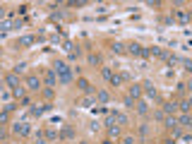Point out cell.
Returning <instances> with one entry per match:
<instances>
[{
    "mask_svg": "<svg viewBox=\"0 0 192 144\" xmlns=\"http://www.w3.org/2000/svg\"><path fill=\"white\" fill-rule=\"evenodd\" d=\"M38 87H41V79H38L36 74H29V77H27V89H31V91H36Z\"/></svg>",
    "mask_w": 192,
    "mask_h": 144,
    "instance_id": "cell-1",
    "label": "cell"
},
{
    "mask_svg": "<svg viewBox=\"0 0 192 144\" xmlns=\"http://www.w3.org/2000/svg\"><path fill=\"white\" fill-rule=\"evenodd\" d=\"M125 51H130V53H132V55H137V58H139V55H142V53H144V48H142V46H139V43H135V41H132V43H127V46H125Z\"/></svg>",
    "mask_w": 192,
    "mask_h": 144,
    "instance_id": "cell-2",
    "label": "cell"
},
{
    "mask_svg": "<svg viewBox=\"0 0 192 144\" xmlns=\"http://www.w3.org/2000/svg\"><path fill=\"white\" fill-rule=\"evenodd\" d=\"M142 55H154V58H163V51H161V48H144V53Z\"/></svg>",
    "mask_w": 192,
    "mask_h": 144,
    "instance_id": "cell-3",
    "label": "cell"
},
{
    "mask_svg": "<svg viewBox=\"0 0 192 144\" xmlns=\"http://www.w3.org/2000/svg\"><path fill=\"white\" fill-rule=\"evenodd\" d=\"M72 79H74V74H72V72H65V74H58V82H60V84H72Z\"/></svg>",
    "mask_w": 192,
    "mask_h": 144,
    "instance_id": "cell-4",
    "label": "cell"
},
{
    "mask_svg": "<svg viewBox=\"0 0 192 144\" xmlns=\"http://www.w3.org/2000/svg\"><path fill=\"white\" fill-rule=\"evenodd\" d=\"M12 130H15V135H19V137H24L29 132V125H24V123H19V125H15L12 127Z\"/></svg>",
    "mask_w": 192,
    "mask_h": 144,
    "instance_id": "cell-5",
    "label": "cell"
},
{
    "mask_svg": "<svg viewBox=\"0 0 192 144\" xmlns=\"http://www.w3.org/2000/svg\"><path fill=\"white\" fill-rule=\"evenodd\" d=\"M53 72H58V74H65V72H70V67H67L63 60H58V63H55V67H53Z\"/></svg>",
    "mask_w": 192,
    "mask_h": 144,
    "instance_id": "cell-6",
    "label": "cell"
},
{
    "mask_svg": "<svg viewBox=\"0 0 192 144\" xmlns=\"http://www.w3.org/2000/svg\"><path fill=\"white\" fill-rule=\"evenodd\" d=\"M79 89L87 91V94H96V91H94V87H92V84H89L87 79H79Z\"/></svg>",
    "mask_w": 192,
    "mask_h": 144,
    "instance_id": "cell-7",
    "label": "cell"
},
{
    "mask_svg": "<svg viewBox=\"0 0 192 144\" xmlns=\"http://www.w3.org/2000/svg\"><path fill=\"white\" fill-rule=\"evenodd\" d=\"M7 84L12 87V89H17V87H22V84H19V77H17V74H7Z\"/></svg>",
    "mask_w": 192,
    "mask_h": 144,
    "instance_id": "cell-8",
    "label": "cell"
},
{
    "mask_svg": "<svg viewBox=\"0 0 192 144\" xmlns=\"http://www.w3.org/2000/svg\"><path fill=\"white\" fill-rule=\"evenodd\" d=\"M34 43H36L34 36H22V38H19V46H34Z\"/></svg>",
    "mask_w": 192,
    "mask_h": 144,
    "instance_id": "cell-9",
    "label": "cell"
},
{
    "mask_svg": "<svg viewBox=\"0 0 192 144\" xmlns=\"http://www.w3.org/2000/svg\"><path fill=\"white\" fill-rule=\"evenodd\" d=\"M175 110H178V106H175V103H171V101H168V103H166V106H163V115H171V113H175Z\"/></svg>",
    "mask_w": 192,
    "mask_h": 144,
    "instance_id": "cell-10",
    "label": "cell"
},
{
    "mask_svg": "<svg viewBox=\"0 0 192 144\" xmlns=\"http://www.w3.org/2000/svg\"><path fill=\"white\" fill-rule=\"evenodd\" d=\"M94 99H99L101 103H108L110 96H108V91H96V96H94Z\"/></svg>",
    "mask_w": 192,
    "mask_h": 144,
    "instance_id": "cell-11",
    "label": "cell"
},
{
    "mask_svg": "<svg viewBox=\"0 0 192 144\" xmlns=\"http://www.w3.org/2000/svg\"><path fill=\"white\" fill-rule=\"evenodd\" d=\"M10 17H12V12H10ZM10 17L0 22V31H10V29H12V24H10Z\"/></svg>",
    "mask_w": 192,
    "mask_h": 144,
    "instance_id": "cell-12",
    "label": "cell"
},
{
    "mask_svg": "<svg viewBox=\"0 0 192 144\" xmlns=\"http://www.w3.org/2000/svg\"><path fill=\"white\" fill-rule=\"evenodd\" d=\"M110 51H113V53H123V51H125V46L120 43V41H115V43L110 46Z\"/></svg>",
    "mask_w": 192,
    "mask_h": 144,
    "instance_id": "cell-13",
    "label": "cell"
},
{
    "mask_svg": "<svg viewBox=\"0 0 192 144\" xmlns=\"http://www.w3.org/2000/svg\"><path fill=\"white\" fill-rule=\"evenodd\" d=\"M110 84H113V87H120V84H123V77H120V74H113V77H110Z\"/></svg>",
    "mask_w": 192,
    "mask_h": 144,
    "instance_id": "cell-14",
    "label": "cell"
},
{
    "mask_svg": "<svg viewBox=\"0 0 192 144\" xmlns=\"http://www.w3.org/2000/svg\"><path fill=\"white\" fill-rule=\"evenodd\" d=\"M108 135H110V137H118V135H120V130H118V125H115V123H113V125H108Z\"/></svg>",
    "mask_w": 192,
    "mask_h": 144,
    "instance_id": "cell-15",
    "label": "cell"
},
{
    "mask_svg": "<svg viewBox=\"0 0 192 144\" xmlns=\"http://www.w3.org/2000/svg\"><path fill=\"white\" fill-rule=\"evenodd\" d=\"M175 106H178V108H180V110H185V113H187V110H190V101H180V103H175Z\"/></svg>",
    "mask_w": 192,
    "mask_h": 144,
    "instance_id": "cell-16",
    "label": "cell"
},
{
    "mask_svg": "<svg viewBox=\"0 0 192 144\" xmlns=\"http://www.w3.org/2000/svg\"><path fill=\"white\" fill-rule=\"evenodd\" d=\"M139 94H142V89H139V87H132V89H130V99H137Z\"/></svg>",
    "mask_w": 192,
    "mask_h": 144,
    "instance_id": "cell-17",
    "label": "cell"
},
{
    "mask_svg": "<svg viewBox=\"0 0 192 144\" xmlns=\"http://www.w3.org/2000/svg\"><path fill=\"white\" fill-rule=\"evenodd\" d=\"M46 84L48 87H55V72H51V74L46 77Z\"/></svg>",
    "mask_w": 192,
    "mask_h": 144,
    "instance_id": "cell-18",
    "label": "cell"
},
{
    "mask_svg": "<svg viewBox=\"0 0 192 144\" xmlns=\"http://www.w3.org/2000/svg\"><path fill=\"white\" fill-rule=\"evenodd\" d=\"M101 74H103L106 79H110V77H113V70H110V67H103V70H101Z\"/></svg>",
    "mask_w": 192,
    "mask_h": 144,
    "instance_id": "cell-19",
    "label": "cell"
},
{
    "mask_svg": "<svg viewBox=\"0 0 192 144\" xmlns=\"http://www.w3.org/2000/svg\"><path fill=\"white\" fill-rule=\"evenodd\" d=\"M175 125H178L175 118H166V127H175Z\"/></svg>",
    "mask_w": 192,
    "mask_h": 144,
    "instance_id": "cell-20",
    "label": "cell"
},
{
    "mask_svg": "<svg viewBox=\"0 0 192 144\" xmlns=\"http://www.w3.org/2000/svg\"><path fill=\"white\" fill-rule=\"evenodd\" d=\"M146 110H149V108H146V103H144V101H142V103H139V106H137V113H146Z\"/></svg>",
    "mask_w": 192,
    "mask_h": 144,
    "instance_id": "cell-21",
    "label": "cell"
},
{
    "mask_svg": "<svg viewBox=\"0 0 192 144\" xmlns=\"http://www.w3.org/2000/svg\"><path fill=\"white\" fill-rule=\"evenodd\" d=\"M24 67H27V63H19L17 67H15V74H19V72H24Z\"/></svg>",
    "mask_w": 192,
    "mask_h": 144,
    "instance_id": "cell-22",
    "label": "cell"
},
{
    "mask_svg": "<svg viewBox=\"0 0 192 144\" xmlns=\"http://www.w3.org/2000/svg\"><path fill=\"white\" fill-rule=\"evenodd\" d=\"M187 17H190L187 12H178V19H180V22H187Z\"/></svg>",
    "mask_w": 192,
    "mask_h": 144,
    "instance_id": "cell-23",
    "label": "cell"
},
{
    "mask_svg": "<svg viewBox=\"0 0 192 144\" xmlns=\"http://www.w3.org/2000/svg\"><path fill=\"white\" fill-rule=\"evenodd\" d=\"M125 106H127V108H135V99H130V96H127V99H125Z\"/></svg>",
    "mask_w": 192,
    "mask_h": 144,
    "instance_id": "cell-24",
    "label": "cell"
},
{
    "mask_svg": "<svg viewBox=\"0 0 192 144\" xmlns=\"http://www.w3.org/2000/svg\"><path fill=\"white\" fill-rule=\"evenodd\" d=\"M180 125H190V115H183V118H180Z\"/></svg>",
    "mask_w": 192,
    "mask_h": 144,
    "instance_id": "cell-25",
    "label": "cell"
},
{
    "mask_svg": "<svg viewBox=\"0 0 192 144\" xmlns=\"http://www.w3.org/2000/svg\"><path fill=\"white\" fill-rule=\"evenodd\" d=\"M123 144H135V139H132V137H125V139H123Z\"/></svg>",
    "mask_w": 192,
    "mask_h": 144,
    "instance_id": "cell-26",
    "label": "cell"
},
{
    "mask_svg": "<svg viewBox=\"0 0 192 144\" xmlns=\"http://www.w3.org/2000/svg\"><path fill=\"white\" fill-rule=\"evenodd\" d=\"M0 123H7V113H0Z\"/></svg>",
    "mask_w": 192,
    "mask_h": 144,
    "instance_id": "cell-27",
    "label": "cell"
},
{
    "mask_svg": "<svg viewBox=\"0 0 192 144\" xmlns=\"http://www.w3.org/2000/svg\"><path fill=\"white\" fill-rule=\"evenodd\" d=\"M36 144H46V139H41V137H38V139H36Z\"/></svg>",
    "mask_w": 192,
    "mask_h": 144,
    "instance_id": "cell-28",
    "label": "cell"
},
{
    "mask_svg": "<svg viewBox=\"0 0 192 144\" xmlns=\"http://www.w3.org/2000/svg\"><path fill=\"white\" fill-rule=\"evenodd\" d=\"M2 137H5V130H0V139H2Z\"/></svg>",
    "mask_w": 192,
    "mask_h": 144,
    "instance_id": "cell-29",
    "label": "cell"
},
{
    "mask_svg": "<svg viewBox=\"0 0 192 144\" xmlns=\"http://www.w3.org/2000/svg\"><path fill=\"white\" fill-rule=\"evenodd\" d=\"M0 17H2V7H0Z\"/></svg>",
    "mask_w": 192,
    "mask_h": 144,
    "instance_id": "cell-30",
    "label": "cell"
}]
</instances>
